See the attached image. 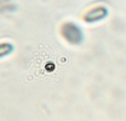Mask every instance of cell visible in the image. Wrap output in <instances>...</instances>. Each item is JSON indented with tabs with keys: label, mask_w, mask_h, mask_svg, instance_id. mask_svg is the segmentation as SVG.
<instances>
[{
	"label": "cell",
	"mask_w": 126,
	"mask_h": 121,
	"mask_svg": "<svg viewBox=\"0 0 126 121\" xmlns=\"http://www.w3.org/2000/svg\"><path fill=\"white\" fill-rule=\"evenodd\" d=\"M109 15V9L105 6H95L90 8L86 12L83 14L82 19L85 23L93 24L104 20Z\"/></svg>",
	"instance_id": "2"
},
{
	"label": "cell",
	"mask_w": 126,
	"mask_h": 121,
	"mask_svg": "<svg viewBox=\"0 0 126 121\" xmlns=\"http://www.w3.org/2000/svg\"><path fill=\"white\" fill-rule=\"evenodd\" d=\"M60 33L67 43L73 44V45L82 43L83 39H84L83 31L81 30V28L72 21L64 22L60 28Z\"/></svg>",
	"instance_id": "1"
},
{
	"label": "cell",
	"mask_w": 126,
	"mask_h": 121,
	"mask_svg": "<svg viewBox=\"0 0 126 121\" xmlns=\"http://www.w3.org/2000/svg\"><path fill=\"white\" fill-rule=\"evenodd\" d=\"M13 50H15V46L10 42H0V59L8 56L13 52Z\"/></svg>",
	"instance_id": "3"
}]
</instances>
